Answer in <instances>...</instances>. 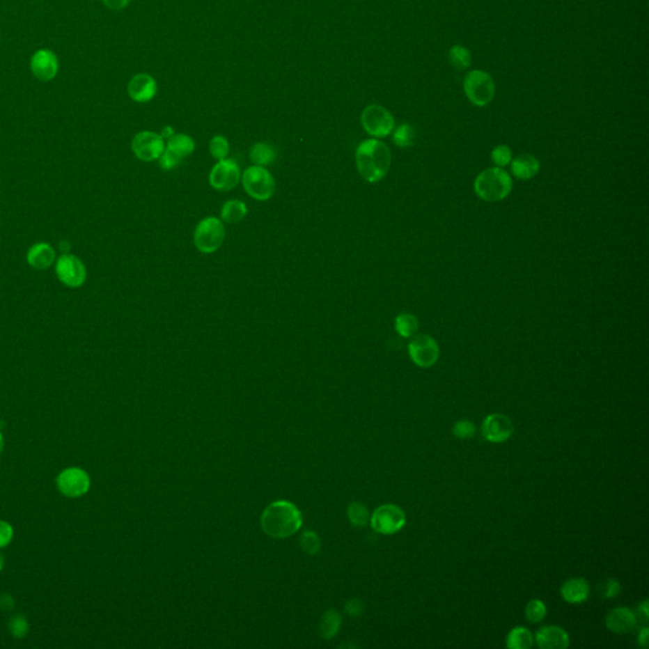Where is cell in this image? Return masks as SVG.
<instances>
[{
  "label": "cell",
  "mask_w": 649,
  "mask_h": 649,
  "mask_svg": "<svg viewBox=\"0 0 649 649\" xmlns=\"http://www.w3.org/2000/svg\"><path fill=\"white\" fill-rule=\"evenodd\" d=\"M355 162L360 175L366 182L378 183L389 173L392 154L384 142L369 139L357 148Z\"/></svg>",
  "instance_id": "cell-1"
},
{
  "label": "cell",
  "mask_w": 649,
  "mask_h": 649,
  "mask_svg": "<svg viewBox=\"0 0 649 649\" xmlns=\"http://www.w3.org/2000/svg\"><path fill=\"white\" fill-rule=\"evenodd\" d=\"M302 526L299 510L288 501L270 503L261 515V528L273 539H286L296 534Z\"/></svg>",
  "instance_id": "cell-2"
},
{
  "label": "cell",
  "mask_w": 649,
  "mask_h": 649,
  "mask_svg": "<svg viewBox=\"0 0 649 649\" xmlns=\"http://www.w3.org/2000/svg\"><path fill=\"white\" fill-rule=\"evenodd\" d=\"M513 189V179L502 168L483 170L474 180L476 194L486 202H499L508 197Z\"/></svg>",
  "instance_id": "cell-3"
},
{
  "label": "cell",
  "mask_w": 649,
  "mask_h": 649,
  "mask_svg": "<svg viewBox=\"0 0 649 649\" xmlns=\"http://www.w3.org/2000/svg\"><path fill=\"white\" fill-rule=\"evenodd\" d=\"M241 182L245 191L255 201H268L276 193V180L264 166L253 165L247 168L241 175Z\"/></svg>",
  "instance_id": "cell-4"
},
{
  "label": "cell",
  "mask_w": 649,
  "mask_h": 649,
  "mask_svg": "<svg viewBox=\"0 0 649 649\" xmlns=\"http://www.w3.org/2000/svg\"><path fill=\"white\" fill-rule=\"evenodd\" d=\"M226 236L225 226L217 217H205L194 230V245L202 254H213L222 247Z\"/></svg>",
  "instance_id": "cell-5"
},
{
  "label": "cell",
  "mask_w": 649,
  "mask_h": 649,
  "mask_svg": "<svg viewBox=\"0 0 649 649\" xmlns=\"http://www.w3.org/2000/svg\"><path fill=\"white\" fill-rule=\"evenodd\" d=\"M463 89L469 102L477 107L490 104L496 94V85L492 77L483 70H472L467 74Z\"/></svg>",
  "instance_id": "cell-6"
},
{
  "label": "cell",
  "mask_w": 649,
  "mask_h": 649,
  "mask_svg": "<svg viewBox=\"0 0 649 649\" xmlns=\"http://www.w3.org/2000/svg\"><path fill=\"white\" fill-rule=\"evenodd\" d=\"M361 126L366 132L375 139H382L393 132L395 118L389 109L378 104H372L364 108L360 116Z\"/></svg>",
  "instance_id": "cell-7"
},
{
  "label": "cell",
  "mask_w": 649,
  "mask_h": 649,
  "mask_svg": "<svg viewBox=\"0 0 649 649\" xmlns=\"http://www.w3.org/2000/svg\"><path fill=\"white\" fill-rule=\"evenodd\" d=\"M370 525L380 534H396L406 525V514L397 505H382L375 508L373 515L370 516Z\"/></svg>",
  "instance_id": "cell-8"
},
{
  "label": "cell",
  "mask_w": 649,
  "mask_h": 649,
  "mask_svg": "<svg viewBox=\"0 0 649 649\" xmlns=\"http://www.w3.org/2000/svg\"><path fill=\"white\" fill-rule=\"evenodd\" d=\"M55 272L58 281L70 288H79L86 281L84 263L75 255H61L55 261Z\"/></svg>",
  "instance_id": "cell-9"
},
{
  "label": "cell",
  "mask_w": 649,
  "mask_h": 649,
  "mask_svg": "<svg viewBox=\"0 0 649 649\" xmlns=\"http://www.w3.org/2000/svg\"><path fill=\"white\" fill-rule=\"evenodd\" d=\"M57 488L69 499H78L84 496L91 488L89 474L81 468H66L57 476Z\"/></svg>",
  "instance_id": "cell-10"
},
{
  "label": "cell",
  "mask_w": 649,
  "mask_h": 649,
  "mask_svg": "<svg viewBox=\"0 0 649 649\" xmlns=\"http://www.w3.org/2000/svg\"><path fill=\"white\" fill-rule=\"evenodd\" d=\"M411 360L421 368H430L438 361L440 355L438 343L430 335L420 334L412 336L409 344Z\"/></svg>",
  "instance_id": "cell-11"
},
{
  "label": "cell",
  "mask_w": 649,
  "mask_h": 649,
  "mask_svg": "<svg viewBox=\"0 0 649 649\" xmlns=\"http://www.w3.org/2000/svg\"><path fill=\"white\" fill-rule=\"evenodd\" d=\"M212 188L219 191H233L241 180L240 166L231 159L219 160L212 168L208 177Z\"/></svg>",
  "instance_id": "cell-12"
},
{
  "label": "cell",
  "mask_w": 649,
  "mask_h": 649,
  "mask_svg": "<svg viewBox=\"0 0 649 649\" xmlns=\"http://www.w3.org/2000/svg\"><path fill=\"white\" fill-rule=\"evenodd\" d=\"M132 151L134 156L141 162H156L165 151V140L162 139V134L151 131H142L136 134L132 140Z\"/></svg>",
  "instance_id": "cell-13"
},
{
  "label": "cell",
  "mask_w": 649,
  "mask_h": 649,
  "mask_svg": "<svg viewBox=\"0 0 649 649\" xmlns=\"http://www.w3.org/2000/svg\"><path fill=\"white\" fill-rule=\"evenodd\" d=\"M514 425L510 417L502 414H491L483 420L482 434L491 443H503L511 438Z\"/></svg>",
  "instance_id": "cell-14"
},
{
  "label": "cell",
  "mask_w": 649,
  "mask_h": 649,
  "mask_svg": "<svg viewBox=\"0 0 649 649\" xmlns=\"http://www.w3.org/2000/svg\"><path fill=\"white\" fill-rule=\"evenodd\" d=\"M31 70L36 78L41 81H51L58 71V61L52 51L42 49L36 51L31 58Z\"/></svg>",
  "instance_id": "cell-15"
},
{
  "label": "cell",
  "mask_w": 649,
  "mask_h": 649,
  "mask_svg": "<svg viewBox=\"0 0 649 649\" xmlns=\"http://www.w3.org/2000/svg\"><path fill=\"white\" fill-rule=\"evenodd\" d=\"M130 98L137 103H148L155 98L157 84L155 79L148 74H137L130 80L127 86Z\"/></svg>",
  "instance_id": "cell-16"
},
{
  "label": "cell",
  "mask_w": 649,
  "mask_h": 649,
  "mask_svg": "<svg viewBox=\"0 0 649 649\" xmlns=\"http://www.w3.org/2000/svg\"><path fill=\"white\" fill-rule=\"evenodd\" d=\"M536 646L542 649H565L570 646V636L565 629L548 625L539 629L535 634Z\"/></svg>",
  "instance_id": "cell-17"
},
{
  "label": "cell",
  "mask_w": 649,
  "mask_h": 649,
  "mask_svg": "<svg viewBox=\"0 0 649 649\" xmlns=\"http://www.w3.org/2000/svg\"><path fill=\"white\" fill-rule=\"evenodd\" d=\"M636 615L628 607H615L607 616V628L616 634L632 632L636 625Z\"/></svg>",
  "instance_id": "cell-18"
},
{
  "label": "cell",
  "mask_w": 649,
  "mask_h": 649,
  "mask_svg": "<svg viewBox=\"0 0 649 649\" xmlns=\"http://www.w3.org/2000/svg\"><path fill=\"white\" fill-rule=\"evenodd\" d=\"M56 261L55 249L47 242H37L27 251V263L36 270H46Z\"/></svg>",
  "instance_id": "cell-19"
},
{
  "label": "cell",
  "mask_w": 649,
  "mask_h": 649,
  "mask_svg": "<svg viewBox=\"0 0 649 649\" xmlns=\"http://www.w3.org/2000/svg\"><path fill=\"white\" fill-rule=\"evenodd\" d=\"M561 595L570 604H581L588 599L590 585L585 579H568L561 587Z\"/></svg>",
  "instance_id": "cell-20"
},
{
  "label": "cell",
  "mask_w": 649,
  "mask_h": 649,
  "mask_svg": "<svg viewBox=\"0 0 649 649\" xmlns=\"http://www.w3.org/2000/svg\"><path fill=\"white\" fill-rule=\"evenodd\" d=\"M540 170V162L535 156L530 154H522L513 160L511 171L514 177L520 180H529L535 177Z\"/></svg>",
  "instance_id": "cell-21"
},
{
  "label": "cell",
  "mask_w": 649,
  "mask_h": 649,
  "mask_svg": "<svg viewBox=\"0 0 649 649\" xmlns=\"http://www.w3.org/2000/svg\"><path fill=\"white\" fill-rule=\"evenodd\" d=\"M165 148L170 151L173 155L177 156L180 160L191 155L196 150V142L191 136L184 134H174L168 139V143Z\"/></svg>",
  "instance_id": "cell-22"
},
{
  "label": "cell",
  "mask_w": 649,
  "mask_h": 649,
  "mask_svg": "<svg viewBox=\"0 0 649 649\" xmlns=\"http://www.w3.org/2000/svg\"><path fill=\"white\" fill-rule=\"evenodd\" d=\"M276 148L265 142H258L250 148V160L258 166H268L276 162Z\"/></svg>",
  "instance_id": "cell-23"
},
{
  "label": "cell",
  "mask_w": 649,
  "mask_h": 649,
  "mask_svg": "<svg viewBox=\"0 0 649 649\" xmlns=\"http://www.w3.org/2000/svg\"><path fill=\"white\" fill-rule=\"evenodd\" d=\"M247 214V207L244 202L239 199L227 201L221 208V219L227 224H237L245 219Z\"/></svg>",
  "instance_id": "cell-24"
},
{
  "label": "cell",
  "mask_w": 649,
  "mask_h": 649,
  "mask_svg": "<svg viewBox=\"0 0 649 649\" xmlns=\"http://www.w3.org/2000/svg\"><path fill=\"white\" fill-rule=\"evenodd\" d=\"M534 644L531 632L524 627H516L508 635L506 646L510 649H530Z\"/></svg>",
  "instance_id": "cell-25"
},
{
  "label": "cell",
  "mask_w": 649,
  "mask_h": 649,
  "mask_svg": "<svg viewBox=\"0 0 649 649\" xmlns=\"http://www.w3.org/2000/svg\"><path fill=\"white\" fill-rule=\"evenodd\" d=\"M395 329L402 338H412L419 330V320L411 313H401L395 320Z\"/></svg>",
  "instance_id": "cell-26"
},
{
  "label": "cell",
  "mask_w": 649,
  "mask_h": 649,
  "mask_svg": "<svg viewBox=\"0 0 649 649\" xmlns=\"http://www.w3.org/2000/svg\"><path fill=\"white\" fill-rule=\"evenodd\" d=\"M340 624H341V618L338 614V611L335 610L326 611L320 624V635L324 639H331L332 636H335L338 633Z\"/></svg>",
  "instance_id": "cell-27"
},
{
  "label": "cell",
  "mask_w": 649,
  "mask_h": 649,
  "mask_svg": "<svg viewBox=\"0 0 649 649\" xmlns=\"http://www.w3.org/2000/svg\"><path fill=\"white\" fill-rule=\"evenodd\" d=\"M449 60L455 69L466 70L471 66L472 56H471L469 49L464 46L454 45L452 49H449Z\"/></svg>",
  "instance_id": "cell-28"
},
{
  "label": "cell",
  "mask_w": 649,
  "mask_h": 649,
  "mask_svg": "<svg viewBox=\"0 0 649 649\" xmlns=\"http://www.w3.org/2000/svg\"><path fill=\"white\" fill-rule=\"evenodd\" d=\"M415 140H416L415 130L407 123L398 126L393 132V142L398 148H411L415 143Z\"/></svg>",
  "instance_id": "cell-29"
},
{
  "label": "cell",
  "mask_w": 649,
  "mask_h": 649,
  "mask_svg": "<svg viewBox=\"0 0 649 649\" xmlns=\"http://www.w3.org/2000/svg\"><path fill=\"white\" fill-rule=\"evenodd\" d=\"M347 517H349V520L353 524L354 526H358V528L366 526L368 522L370 520L368 508L363 503H359V502H354L349 506V508H347Z\"/></svg>",
  "instance_id": "cell-30"
},
{
  "label": "cell",
  "mask_w": 649,
  "mask_h": 649,
  "mask_svg": "<svg viewBox=\"0 0 649 649\" xmlns=\"http://www.w3.org/2000/svg\"><path fill=\"white\" fill-rule=\"evenodd\" d=\"M210 153L217 162L227 159V155L230 153V143L227 141L226 137L219 136V134L212 137L210 141Z\"/></svg>",
  "instance_id": "cell-31"
},
{
  "label": "cell",
  "mask_w": 649,
  "mask_h": 649,
  "mask_svg": "<svg viewBox=\"0 0 649 649\" xmlns=\"http://www.w3.org/2000/svg\"><path fill=\"white\" fill-rule=\"evenodd\" d=\"M525 615H526V619H528L530 623H533V624L540 623V621L544 620V618L547 616V607H545V604H544L543 601L531 600L529 604L526 605Z\"/></svg>",
  "instance_id": "cell-32"
},
{
  "label": "cell",
  "mask_w": 649,
  "mask_h": 649,
  "mask_svg": "<svg viewBox=\"0 0 649 649\" xmlns=\"http://www.w3.org/2000/svg\"><path fill=\"white\" fill-rule=\"evenodd\" d=\"M491 160L497 168H503L513 160V151L506 145H499L492 150Z\"/></svg>",
  "instance_id": "cell-33"
},
{
  "label": "cell",
  "mask_w": 649,
  "mask_h": 649,
  "mask_svg": "<svg viewBox=\"0 0 649 649\" xmlns=\"http://www.w3.org/2000/svg\"><path fill=\"white\" fill-rule=\"evenodd\" d=\"M452 431L455 438L463 439V440L472 439L476 434V425L469 420H460L453 425Z\"/></svg>",
  "instance_id": "cell-34"
},
{
  "label": "cell",
  "mask_w": 649,
  "mask_h": 649,
  "mask_svg": "<svg viewBox=\"0 0 649 649\" xmlns=\"http://www.w3.org/2000/svg\"><path fill=\"white\" fill-rule=\"evenodd\" d=\"M8 628L15 638H24L29 633V621L23 615H15L8 624Z\"/></svg>",
  "instance_id": "cell-35"
},
{
  "label": "cell",
  "mask_w": 649,
  "mask_h": 649,
  "mask_svg": "<svg viewBox=\"0 0 649 649\" xmlns=\"http://www.w3.org/2000/svg\"><path fill=\"white\" fill-rule=\"evenodd\" d=\"M299 545L301 548L304 549L307 554H316L320 548H321V542L318 539V536L312 533V531H306L301 536V540H299Z\"/></svg>",
  "instance_id": "cell-36"
},
{
  "label": "cell",
  "mask_w": 649,
  "mask_h": 649,
  "mask_svg": "<svg viewBox=\"0 0 649 649\" xmlns=\"http://www.w3.org/2000/svg\"><path fill=\"white\" fill-rule=\"evenodd\" d=\"M601 595L604 599H613L621 591V585L614 579H607L600 585Z\"/></svg>",
  "instance_id": "cell-37"
},
{
  "label": "cell",
  "mask_w": 649,
  "mask_h": 649,
  "mask_svg": "<svg viewBox=\"0 0 649 649\" xmlns=\"http://www.w3.org/2000/svg\"><path fill=\"white\" fill-rule=\"evenodd\" d=\"M180 162H182V160H180L179 157L173 155L170 151H168V150L165 148V151L162 153V155L160 156V159H159V165H160V168H162V170L169 171V170L177 168L178 165L180 164Z\"/></svg>",
  "instance_id": "cell-38"
},
{
  "label": "cell",
  "mask_w": 649,
  "mask_h": 649,
  "mask_svg": "<svg viewBox=\"0 0 649 649\" xmlns=\"http://www.w3.org/2000/svg\"><path fill=\"white\" fill-rule=\"evenodd\" d=\"M15 535V531L12 525L7 522L0 520V548L7 547L8 544L12 542Z\"/></svg>",
  "instance_id": "cell-39"
},
{
  "label": "cell",
  "mask_w": 649,
  "mask_h": 649,
  "mask_svg": "<svg viewBox=\"0 0 649 649\" xmlns=\"http://www.w3.org/2000/svg\"><path fill=\"white\" fill-rule=\"evenodd\" d=\"M130 1L131 0H103V4L111 10L120 12V10H123L125 8L127 7Z\"/></svg>",
  "instance_id": "cell-40"
},
{
  "label": "cell",
  "mask_w": 649,
  "mask_h": 649,
  "mask_svg": "<svg viewBox=\"0 0 649 649\" xmlns=\"http://www.w3.org/2000/svg\"><path fill=\"white\" fill-rule=\"evenodd\" d=\"M361 611H363L361 601L354 599V600H350L346 604V613L347 614L358 616V615L361 614Z\"/></svg>",
  "instance_id": "cell-41"
},
{
  "label": "cell",
  "mask_w": 649,
  "mask_h": 649,
  "mask_svg": "<svg viewBox=\"0 0 649 649\" xmlns=\"http://www.w3.org/2000/svg\"><path fill=\"white\" fill-rule=\"evenodd\" d=\"M13 607H15V599L10 595L4 593V595L0 596V609L1 610L8 611V610H12Z\"/></svg>",
  "instance_id": "cell-42"
},
{
  "label": "cell",
  "mask_w": 649,
  "mask_h": 649,
  "mask_svg": "<svg viewBox=\"0 0 649 649\" xmlns=\"http://www.w3.org/2000/svg\"><path fill=\"white\" fill-rule=\"evenodd\" d=\"M639 646H642L643 648H647L648 647V628H643L639 633Z\"/></svg>",
  "instance_id": "cell-43"
},
{
  "label": "cell",
  "mask_w": 649,
  "mask_h": 649,
  "mask_svg": "<svg viewBox=\"0 0 649 649\" xmlns=\"http://www.w3.org/2000/svg\"><path fill=\"white\" fill-rule=\"evenodd\" d=\"M638 609H639V610H638V611H639V614L643 615V620H648V601H644L642 605L638 607Z\"/></svg>",
  "instance_id": "cell-44"
},
{
  "label": "cell",
  "mask_w": 649,
  "mask_h": 649,
  "mask_svg": "<svg viewBox=\"0 0 649 649\" xmlns=\"http://www.w3.org/2000/svg\"><path fill=\"white\" fill-rule=\"evenodd\" d=\"M173 134H174V130L171 127H165L162 130V137L164 140H165V139H170Z\"/></svg>",
  "instance_id": "cell-45"
},
{
  "label": "cell",
  "mask_w": 649,
  "mask_h": 649,
  "mask_svg": "<svg viewBox=\"0 0 649 649\" xmlns=\"http://www.w3.org/2000/svg\"><path fill=\"white\" fill-rule=\"evenodd\" d=\"M3 448H4V440H3V435L0 432V454L3 452Z\"/></svg>",
  "instance_id": "cell-46"
},
{
  "label": "cell",
  "mask_w": 649,
  "mask_h": 649,
  "mask_svg": "<svg viewBox=\"0 0 649 649\" xmlns=\"http://www.w3.org/2000/svg\"><path fill=\"white\" fill-rule=\"evenodd\" d=\"M3 567H4V557L0 554V571L3 570Z\"/></svg>",
  "instance_id": "cell-47"
}]
</instances>
